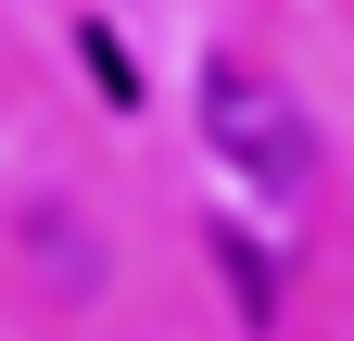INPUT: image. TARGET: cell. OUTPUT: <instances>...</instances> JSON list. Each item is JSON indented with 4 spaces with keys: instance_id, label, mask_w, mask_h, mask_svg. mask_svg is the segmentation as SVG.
I'll use <instances>...</instances> for the list:
<instances>
[{
    "instance_id": "obj_1",
    "label": "cell",
    "mask_w": 354,
    "mask_h": 341,
    "mask_svg": "<svg viewBox=\"0 0 354 341\" xmlns=\"http://www.w3.org/2000/svg\"><path fill=\"white\" fill-rule=\"evenodd\" d=\"M203 139H215V164H228V177H253L266 202H291L304 177H317V126H304V101L279 89V76L228 64V51L203 64Z\"/></svg>"
},
{
    "instance_id": "obj_2",
    "label": "cell",
    "mask_w": 354,
    "mask_h": 341,
    "mask_svg": "<svg viewBox=\"0 0 354 341\" xmlns=\"http://www.w3.org/2000/svg\"><path fill=\"white\" fill-rule=\"evenodd\" d=\"M215 266H228V291H241V329H279V278H266V253L241 228H215Z\"/></svg>"
},
{
    "instance_id": "obj_3",
    "label": "cell",
    "mask_w": 354,
    "mask_h": 341,
    "mask_svg": "<svg viewBox=\"0 0 354 341\" xmlns=\"http://www.w3.org/2000/svg\"><path fill=\"white\" fill-rule=\"evenodd\" d=\"M76 51H88V76H102V89H114V101H140V64H127V51H114V26H76Z\"/></svg>"
}]
</instances>
